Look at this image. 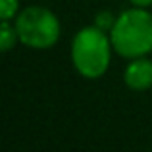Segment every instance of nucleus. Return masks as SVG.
<instances>
[{"label": "nucleus", "instance_id": "nucleus-1", "mask_svg": "<svg viewBox=\"0 0 152 152\" xmlns=\"http://www.w3.org/2000/svg\"><path fill=\"white\" fill-rule=\"evenodd\" d=\"M110 41L119 56H145L152 50V14L139 6L123 12L112 25Z\"/></svg>", "mask_w": 152, "mask_h": 152}, {"label": "nucleus", "instance_id": "nucleus-2", "mask_svg": "<svg viewBox=\"0 0 152 152\" xmlns=\"http://www.w3.org/2000/svg\"><path fill=\"white\" fill-rule=\"evenodd\" d=\"M110 45L100 27H83L71 45V62L87 79H98L110 66Z\"/></svg>", "mask_w": 152, "mask_h": 152}, {"label": "nucleus", "instance_id": "nucleus-3", "mask_svg": "<svg viewBox=\"0 0 152 152\" xmlns=\"http://www.w3.org/2000/svg\"><path fill=\"white\" fill-rule=\"evenodd\" d=\"M15 31L18 39L29 48H50L60 37V21L46 8L31 6L18 15Z\"/></svg>", "mask_w": 152, "mask_h": 152}, {"label": "nucleus", "instance_id": "nucleus-4", "mask_svg": "<svg viewBox=\"0 0 152 152\" xmlns=\"http://www.w3.org/2000/svg\"><path fill=\"white\" fill-rule=\"evenodd\" d=\"M123 79H125V85L133 91L150 89L152 87V60H146V58L139 56L137 60H133L125 67Z\"/></svg>", "mask_w": 152, "mask_h": 152}, {"label": "nucleus", "instance_id": "nucleus-5", "mask_svg": "<svg viewBox=\"0 0 152 152\" xmlns=\"http://www.w3.org/2000/svg\"><path fill=\"white\" fill-rule=\"evenodd\" d=\"M15 37H18L15 27H12L8 21H2V25H0V48H2V52L10 50L15 45Z\"/></svg>", "mask_w": 152, "mask_h": 152}, {"label": "nucleus", "instance_id": "nucleus-6", "mask_svg": "<svg viewBox=\"0 0 152 152\" xmlns=\"http://www.w3.org/2000/svg\"><path fill=\"white\" fill-rule=\"evenodd\" d=\"M0 6H2V10H0L2 21H10L18 12V0H0Z\"/></svg>", "mask_w": 152, "mask_h": 152}, {"label": "nucleus", "instance_id": "nucleus-7", "mask_svg": "<svg viewBox=\"0 0 152 152\" xmlns=\"http://www.w3.org/2000/svg\"><path fill=\"white\" fill-rule=\"evenodd\" d=\"M133 6H139V8H145V6H150L152 0H129Z\"/></svg>", "mask_w": 152, "mask_h": 152}]
</instances>
